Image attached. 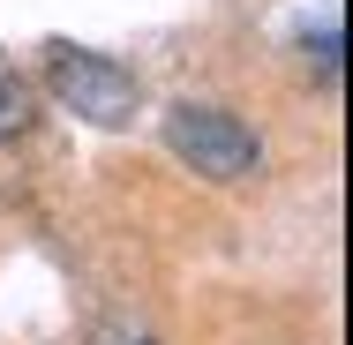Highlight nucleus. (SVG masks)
Segmentation results:
<instances>
[{"instance_id": "f03ea898", "label": "nucleus", "mask_w": 353, "mask_h": 345, "mask_svg": "<svg viewBox=\"0 0 353 345\" xmlns=\"http://www.w3.org/2000/svg\"><path fill=\"white\" fill-rule=\"evenodd\" d=\"M53 98L68 105L75 121H90V128H128L143 113V83L121 61H105V53H83V45H61L53 53Z\"/></svg>"}, {"instance_id": "20e7f679", "label": "nucleus", "mask_w": 353, "mask_h": 345, "mask_svg": "<svg viewBox=\"0 0 353 345\" xmlns=\"http://www.w3.org/2000/svg\"><path fill=\"white\" fill-rule=\"evenodd\" d=\"M308 68L323 75V83H339V30H323V38H308Z\"/></svg>"}, {"instance_id": "f257e3e1", "label": "nucleus", "mask_w": 353, "mask_h": 345, "mask_svg": "<svg viewBox=\"0 0 353 345\" xmlns=\"http://www.w3.org/2000/svg\"><path fill=\"white\" fill-rule=\"evenodd\" d=\"M158 136H165V150H173L196 180H211V188H233V180L263 173V143H256V128L233 121L225 105H165Z\"/></svg>"}, {"instance_id": "7ed1b4c3", "label": "nucleus", "mask_w": 353, "mask_h": 345, "mask_svg": "<svg viewBox=\"0 0 353 345\" xmlns=\"http://www.w3.org/2000/svg\"><path fill=\"white\" fill-rule=\"evenodd\" d=\"M30 83L23 75H0V143H15V136H30Z\"/></svg>"}, {"instance_id": "39448f33", "label": "nucleus", "mask_w": 353, "mask_h": 345, "mask_svg": "<svg viewBox=\"0 0 353 345\" xmlns=\"http://www.w3.org/2000/svg\"><path fill=\"white\" fill-rule=\"evenodd\" d=\"M90 345H158V338H150L143 323H98V338H90Z\"/></svg>"}]
</instances>
